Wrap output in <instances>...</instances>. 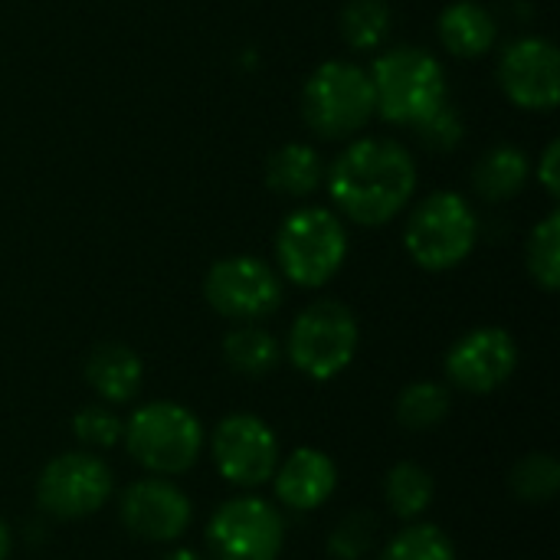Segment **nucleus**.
Wrapping results in <instances>:
<instances>
[{"label": "nucleus", "mask_w": 560, "mask_h": 560, "mask_svg": "<svg viewBox=\"0 0 560 560\" xmlns=\"http://www.w3.org/2000/svg\"><path fill=\"white\" fill-rule=\"evenodd\" d=\"M509 486L522 502H551L560 492V463L551 453H528L512 466Z\"/></svg>", "instance_id": "nucleus-24"}, {"label": "nucleus", "mask_w": 560, "mask_h": 560, "mask_svg": "<svg viewBox=\"0 0 560 560\" xmlns=\"http://www.w3.org/2000/svg\"><path fill=\"white\" fill-rule=\"evenodd\" d=\"M390 33V7L384 0H348L341 10V36L354 49H377Z\"/></svg>", "instance_id": "nucleus-25"}, {"label": "nucleus", "mask_w": 560, "mask_h": 560, "mask_svg": "<svg viewBox=\"0 0 560 560\" xmlns=\"http://www.w3.org/2000/svg\"><path fill=\"white\" fill-rule=\"evenodd\" d=\"M361 328L345 302L322 299L299 312L289 328L285 358L308 381H335L358 354Z\"/></svg>", "instance_id": "nucleus-6"}, {"label": "nucleus", "mask_w": 560, "mask_h": 560, "mask_svg": "<svg viewBox=\"0 0 560 560\" xmlns=\"http://www.w3.org/2000/svg\"><path fill=\"white\" fill-rule=\"evenodd\" d=\"M417 138L423 141V148L430 151H453L459 141H463V118L459 112L446 102L440 105L433 115H427L420 125H413Z\"/></svg>", "instance_id": "nucleus-29"}, {"label": "nucleus", "mask_w": 560, "mask_h": 560, "mask_svg": "<svg viewBox=\"0 0 560 560\" xmlns=\"http://www.w3.org/2000/svg\"><path fill=\"white\" fill-rule=\"evenodd\" d=\"M433 495H436V479L420 463L404 459L390 466V472L384 476V502L400 522H420L423 512L433 505Z\"/></svg>", "instance_id": "nucleus-21"}, {"label": "nucleus", "mask_w": 560, "mask_h": 560, "mask_svg": "<svg viewBox=\"0 0 560 560\" xmlns=\"http://www.w3.org/2000/svg\"><path fill=\"white\" fill-rule=\"evenodd\" d=\"M377 560H456V545L440 525L410 522L381 548Z\"/></svg>", "instance_id": "nucleus-23"}, {"label": "nucleus", "mask_w": 560, "mask_h": 560, "mask_svg": "<svg viewBox=\"0 0 560 560\" xmlns=\"http://www.w3.org/2000/svg\"><path fill=\"white\" fill-rule=\"evenodd\" d=\"M446 381L466 394H492L505 387L518 368V345L505 328L486 325L463 335L446 354Z\"/></svg>", "instance_id": "nucleus-13"}, {"label": "nucleus", "mask_w": 560, "mask_h": 560, "mask_svg": "<svg viewBox=\"0 0 560 560\" xmlns=\"http://www.w3.org/2000/svg\"><path fill=\"white\" fill-rule=\"evenodd\" d=\"M436 33H440V43L446 46V52H453L459 59H479L482 52H489L495 46L499 23L482 3L456 0L440 13Z\"/></svg>", "instance_id": "nucleus-17"}, {"label": "nucleus", "mask_w": 560, "mask_h": 560, "mask_svg": "<svg viewBox=\"0 0 560 560\" xmlns=\"http://www.w3.org/2000/svg\"><path fill=\"white\" fill-rule=\"evenodd\" d=\"M558 164H560V144L558 141H551V144L545 148V154H541V164H538V171H535V177L545 184V190H548L551 197H558L560 194Z\"/></svg>", "instance_id": "nucleus-30"}, {"label": "nucleus", "mask_w": 560, "mask_h": 560, "mask_svg": "<svg viewBox=\"0 0 560 560\" xmlns=\"http://www.w3.org/2000/svg\"><path fill=\"white\" fill-rule=\"evenodd\" d=\"M276 502L289 512H315L338 489V466L328 453L315 446H299L285 459H279L272 472Z\"/></svg>", "instance_id": "nucleus-15"}, {"label": "nucleus", "mask_w": 560, "mask_h": 560, "mask_svg": "<svg viewBox=\"0 0 560 560\" xmlns=\"http://www.w3.org/2000/svg\"><path fill=\"white\" fill-rule=\"evenodd\" d=\"M532 177V161L518 144H495L472 171V184L479 190V197L502 203L515 194L525 190Z\"/></svg>", "instance_id": "nucleus-19"}, {"label": "nucleus", "mask_w": 560, "mask_h": 560, "mask_svg": "<svg viewBox=\"0 0 560 560\" xmlns=\"http://www.w3.org/2000/svg\"><path fill=\"white\" fill-rule=\"evenodd\" d=\"M528 272L545 292H558L560 285V217L548 213L528 236Z\"/></svg>", "instance_id": "nucleus-26"}, {"label": "nucleus", "mask_w": 560, "mask_h": 560, "mask_svg": "<svg viewBox=\"0 0 560 560\" xmlns=\"http://www.w3.org/2000/svg\"><path fill=\"white\" fill-rule=\"evenodd\" d=\"M266 184L285 197H308L325 184V161L312 144H282L266 161Z\"/></svg>", "instance_id": "nucleus-18"}, {"label": "nucleus", "mask_w": 560, "mask_h": 560, "mask_svg": "<svg viewBox=\"0 0 560 560\" xmlns=\"http://www.w3.org/2000/svg\"><path fill=\"white\" fill-rule=\"evenodd\" d=\"M85 384L108 407H125L141 394L144 364L135 348L121 341H102L85 358Z\"/></svg>", "instance_id": "nucleus-16"}, {"label": "nucleus", "mask_w": 560, "mask_h": 560, "mask_svg": "<svg viewBox=\"0 0 560 560\" xmlns=\"http://www.w3.org/2000/svg\"><path fill=\"white\" fill-rule=\"evenodd\" d=\"M302 115L308 128L328 141L358 135L377 115L368 69L345 59L322 62L302 89Z\"/></svg>", "instance_id": "nucleus-5"}, {"label": "nucleus", "mask_w": 560, "mask_h": 560, "mask_svg": "<svg viewBox=\"0 0 560 560\" xmlns=\"http://www.w3.org/2000/svg\"><path fill=\"white\" fill-rule=\"evenodd\" d=\"M374 85V105L384 121L420 125L440 105L450 102L446 69L420 46H397L374 59L368 69Z\"/></svg>", "instance_id": "nucleus-2"}, {"label": "nucleus", "mask_w": 560, "mask_h": 560, "mask_svg": "<svg viewBox=\"0 0 560 560\" xmlns=\"http://www.w3.org/2000/svg\"><path fill=\"white\" fill-rule=\"evenodd\" d=\"M164 560H207L203 555H197V551H190V548H177V551H171Z\"/></svg>", "instance_id": "nucleus-32"}, {"label": "nucleus", "mask_w": 560, "mask_h": 560, "mask_svg": "<svg viewBox=\"0 0 560 560\" xmlns=\"http://www.w3.org/2000/svg\"><path fill=\"white\" fill-rule=\"evenodd\" d=\"M348 256V233L335 210L302 207L276 233L279 272L299 289H322L338 276Z\"/></svg>", "instance_id": "nucleus-4"}, {"label": "nucleus", "mask_w": 560, "mask_h": 560, "mask_svg": "<svg viewBox=\"0 0 560 560\" xmlns=\"http://www.w3.org/2000/svg\"><path fill=\"white\" fill-rule=\"evenodd\" d=\"M210 459L226 486L256 492L269 486L282 456H279V440L262 417L230 413L210 433Z\"/></svg>", "instance_id": "nucleus-10"}, {"label": "nucleus", "mask_w": 560, "mask_h": 560, "mask_svg": "<svg viewBox=\"0 0 560 560\" xmlns=\"http://www.w3.org/2000/svg\"><path fill=\"white\" fill-rule=\"evenodd\" d=\"M72 433L85 450H112L121 443L125 420L108 404H89L72 417Z\"/></svg>", "instance_id": "nucleus-28"}, {"label": "nucleus", "mask_w": 560, "mask_h": 560, "mask_svg": "<svg viewBox=\"0 0 560 560\" xmlns=\"http://www.w3.org/2000/svg\"><path fill=\"white\" fill-rule=\"evenodd\" d=\"M118 518L128 535L151 545H174L187 535L194 522V505L184 489L151 476L125 486L118 495Z\"/></svg>", "instance_id": "nucleus-12"}, {"label": "nucleus", "mask_w": 560, "mask_h": 560, "mask_svg": "<svg viewBox=\"0 0 560 560\" xmlns=\"http://www.w3.org/2000/svg\"><path fill=\"white\" fill-rule=\"evenodd\" d=\"M502 92L525 112H551L560 98L558 46L545 36H522L502 49Z\"/></svg>", "instance_id": "nucleus-14"}, {"label": "nucleus", "mask_w": 560, "mask_h": 560, "mask_svg": "<svg viewBox=\"0 0 560 560\" xmlns=\"http://www.w3.org/2000/svg\"><path fill=\"white\" fill-rule=\"evenodd\" d=\"M10 551H13V535H10L7 522L0 518V560H10Z\"/></svg>", "instance_id": "nucleus-31"}, {"label": "nucleus", "mask_w": 560, "mask_h": 560, "mask_svg": "<svg viewBox=\"0 0 560 560\" xmlns=\"http://www.w3.org/2000/svg\"><path fill=\"white\" fill-rule=\"evenodd\" d=\"M450 407H453V397H450V387L436 384V381H413L400 390L397 404H394V413H397V423L410 433H427L433 427H440L446 417H450Z\"/></svg>", "instance_id": "nucleus-22"}, {"label": "nucleus", "mask_w": 560, "mask_h": 560, "mask_svg": "<svg viewBox=\"0 0 560 560\" xmlns=\"http://www.w3.org/2000/svg\"><path fill=\"white\" fill-rule=\"evenodd\" d=\"M479 240V220L466 197L453 190L430 194L407 220L404 246L427 272H446L469 259Z\"/></svg>", "instance_id": "nucleus-7"}, {"label": "nucleus", "mask_w": 560, "mask_h": 560, "mask_svg": "<svg viewBox=\"0 0 560 560\" xmlns=\"http://www.w3.org/2000/svg\"><path fill=\"white\" fill-rule=\"evenodd\" d=\"M223 361L243 377H266L282 361V345L272 331L256 325H240L223 338Z\"/></svg>", "instance_id": "nucleus-20"}, {"label": "nucleus", "mask_w": 560, "mask_h": 560, "mask_svg": "<svg viewBox=\"0 0 560 560\" xmlns=\"http://www.w3.org/2000/svg\"><path fill=\"white\" fill-rule=\"evenodd\" d=\"M381 535V522L368 509L348 512L328 535V555L335 560H364Z\"/></svg>", "instance_id": "nucleus-27"}, {"label": "nucleus", "mask_w": 560, "mask_h": 560, "mask_svg": "<svg viewBox=\"0 0 560 560\" xmlns=\"http://www.w3.org/2000/svg\"><path fill=\"white\" fill-rule=\"evenodd\" d=\"M207 305L240 325H256L282 305V279L259 256H226L203 279Z\"/></svg>", "instance_id": "nucleus-11"}, {"label": "nucleus", "mask_w": 560, "mask_h": 560, "mask_svg": "<svg viewBox=\"0 0 560 560\" xmlns=\"http://www.w3.org/2000/svg\"><path fill=\"white\" fill-rule=\"evenodd\" d=\"M121 443L141 469L161 479H171L197 466L207 436H203L200 420L184 404L154 400V404L138 407L125 420Z\"/></svg>", "instance_id": "nucleus-3"}, {"label": "nucleus", "mask_w": 560, "mask_h": 560, "mask_svg": "<svg viewBox=\"0 0 560 560\" xmlns=\"http://www.w3.org/2000/svg\"><path fill=\"white\" fill-rule=\"evenodd\" d=\"M203 538L210 560H279L285 548V518L272 502L246 492L217 505Z\"/></svg>", "instance_id": "nucleus-8"}, {"label": "nucleus", "mask_w": 560, "mask_h": 560, "mask_svg": "<svg viewBox=\"0 0 560 560\" xmlns=\"http://www.w3.org/2000/svg\"><path fill=\"white\" fill-rule=\"evenodd\" d=\"M331 203L358 226L390 223L413 197L417 161L394 138L351 141L325 174Z\"/></svg>", "instance_id": "nucleus-1"}, {"label": "nucleus", "mask_w": 560, "mask_h": 560, "mask_svg": "<svg viewBox=\"0 0 560 560\" xmlns=\"http://www.w3.org/2000/svg\"><path fill=\"white\" fill-rule=\"evenodd\" d=\"M115 495V472L92 450L49 459L36 479V502L46 515L79 522L102 512Z\"/></svg>", "instance_id": "nucleus-9"}]
</instances>
